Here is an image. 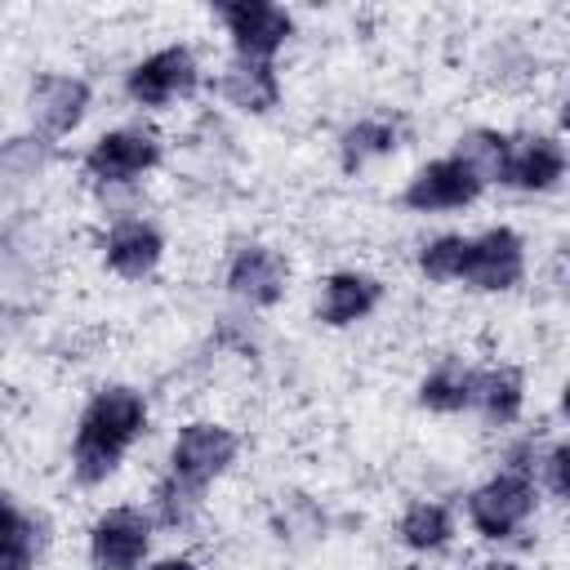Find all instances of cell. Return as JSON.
I'll return each instance as SVG.
<instances>
[{"label": "cell", "mask_w": 570, "mask_h": 570, "mask_svg": "<svg viewBox=\"0 0 570 570\" xmlns=\"http://www.w3.org/2000/svg\"><path fill=\"white\" fill-rule=\"evenodd\" d=\"M454 534V521L441 503H410L401 517V543L414 552H436Z\"/></svg>", "instance_id": "ffe728a7"}, {"label": "cell", "mask_w": 570, "mask_h": 570, "mask_svg": "<svg viewBox=\"0 0 570 570\" xmlns=\"http://www.w3.org/2000/svg\"><path fill=\"white\" fill-rule=\"evenodd\" d=\"M160 160V142L142 129H116V134H102L89 156H85V174L94 183H134L142 178L151 165Z\"/></svg>", "instance_id": "ba28073f"}, {"label": "cell", "mask_w": 570, "mask_h": 570, "mask_svg": "<svg viewBox=\"0 0 570 570\" xmlns=\"http://www.w3.org/2000/svg\"><path fill=\"white\" fill-rule=\"evenodd\" d=\"M223 94H227L240 111H267V107H276V98H281V80H276V71H272V62H249V58H240V62L223 76Z\"/></svg>", "instance_id": "9a60e30c"}, {"label": "cell", "mask_w": 570, "mask_h": 570, "mask_svg": "<svg viewBox=\"0 0 570 570\" xmlns=\"http://www.w3.org/2000/svg\"><path fill=\"white\" fill-rule=\"evenodd\" d=\"M534 512V485L525 472H499L468 499V517L485 539H508Z\"/></svg>", "instance_id": "277c9868"}, {"label": "cell", "mask_w": 570, "mask_h": 570, "mask_svg": "<svg viewBox=\"0 0 570 570\" xmlns=\"http://www.w3.org/2000/svg\"><path fill=\"white\" fill-rule=\"evenodd\" d=\"M147 543H151V525L134 508H111L89 530V557L98 570H134L147 557Z\"/></svg>", "instance_id": "9c48e42d"}, {"label": "cell", "mask_w": 570, "mask_h": 570, "mask_svg": "<svg viewBox=\"0 0 570 570\" xmlns=\"http://www.w3.org/2000/svg\"><path fill=\"white\" fill-rule=\"evenodd\" d=\"M508 138L503 134H490V129H481V134H468V138H459V160L463 165H472L476 174H481V183L485 178H499L503 174V160H508Z\"/></svg>", "instance_id": "44dd1931"}, {"label": "cell", "mask_w": 570, "mask_h": 570, "mask_svg": "<svg viewBox=\"0 0 570 570\" xmlns=\"http://www.w3.org/2000/svg\"><path fill=\"white\" fill-rule=\"evenodd\" d=\"M419 405L436 410V414H454V410H468L472 405V370L463 365H441L436 374H428L419 383Z\"/></svg>", "instance_id": "e0dca14e"}, {"label": "cell", "mask_w": 570, "mask_h": 570, "mask_svg": "<svg viewBox=\"0 0 570 570\" xmlns=\"http://www.w3.org/2000/svg\"><path fill=\"white\" fill-rule=\"evenodd\" d=\"M191 85H196V58H191V49H183V45L156 49L151 58H142V62L125 76L129 98L142 102V107H165V102L191 94Z\"/></svg>", "instance_id": "52a82bcc"}, {"label": "cell", "mask_w": 570, "mask_h": 570, "mask_svg": "<svg viewBox=\"0 0 570 570\" xmlns=\"http://www.w3.org/2000/svg\"><path fill=\"white\" fill-rule=\"evenodd\" d=\"M36 561V525L0 494V570H31Z\"/></svg>", "instance_id": "ac0fdd59"}, {"label": "cell", "mask_w": 570, "mask_h": 570, "mask_svg": "<svg viewBox=\"0 0 570 570\" xmlns=\"http://www.w3.org/2000/svg\"><path fill=\"white\" fill-rule=\"evenodd\" d=\"M476 570H517L512 561H485V566H476Z\"/></svg>", "instance_id": "d4e9b609"}, {"label": "cell", "mask_w": 570, "mask_h": 570, "mask_svg": "<svg viewBox=\"0 0 570 570\" xmlns=\"http://www.w3.org/2000/svg\"><path fill=\"white\" fill-rule=\"evenodd\" d=\"M566 459H570L566 445H552L548 459H543V476H548V490H552L557 499H566Z\"/></svg>", "instance_id": "603a6c76"}, {"label": "cell", "mask_w": 570, "mask_h": 570, "mask_svg": "<svg viewBox=\"0 0 570 570\" xmlns=\"http://www.w3.org/2000/svg\"><path fill=\"white\" fill-rule=\"evenodd\" d=\"M147 428V401L134 392V387H102L85 414H80V428H76V441H71V468L85 485L94 481H107L116 472V463L125 459V450L142 436Z\"/></svg>", "instance_id": "6da1fadb"}, {"label": "cell", "mask_w": 570, "mask_h": 570, "mask_svg": "<svg viewBox=\"0 0 570 570\" xmlns=\"http://www.w3.org/2000/svg\"><path fill=\"white\" fill-rule=\"evenodd\" d=\"M521 272H525L521 236L508 227H494V232H481L476 240H468L459 281H468L476 289H512L521 281Z\"/></svg>", "instance_id": "8992f818"}, {"label": "cell", "mask_w": 570, "mask_h": 570, "mask_svg": "<svg viewBox=\"0 0 570 570\" xmlns=\"http://www.w3.org/2000/svg\"><path fill=\"white\" fill-rule=\"evenodd\" d=\"M240 441L218 428V423H187L169 450V476L156 485V503H160V521L178 525L196 512L205 485L227 472V463L236 459Z\"/></svg>", "instance_id": "7a4b0ae2"}, {"label": "cell", "mask_w": 570, "mask_h": 570, "mask_svg": "<svg viewBox=\"0 0 570 570\" xmlns=\"http://www.w3.org/2000/svg\"><path fill=\"white\" fill-rule=\"evenodd\" d=\"M160 254H165V240H160V232L147 227V223H120V227L107 236V267L120 272V276H129V281L147 276V272L160 263Z\"/></svg>", "instance_id": "5bb4252c"}, {"label": "cell", "mask_w": 570, "mask_h": 570, "mask_svg": "<svg viewBox=\"0 0 570 570\" xmlns=\"http://www.w3.org/2000/svg\"><path fill=\"white\" fill-rule=\"evenodd\" d=\"M89 107V85L76 76H40L31 85V116L40 120V129L49 134H67L80 125Z\"/></svg>", "instance_id": "8fae6325"}, {"label": "cell", "mask_w": 570, "mask_h": 570, "mask_svg": "<svg viewBox=\"0 0 570 570\" xmlns=\"http://www.w3.org/2000/svg\"><path fill=\"white\" fill-rule=\"evenodd\" d=\"M227 289L254 307H272L285 289V263L267 245H245L227 267Z\"/></svg>", "instance_id": "30bf717a"}, {"label": "cell", "mask_w": 570, "mask_h": 570, "mask_svg": "<svg viewBox=\"0 0 570 570\" xmlns=\"http://www.w3.org/2000/svg\"><path fill=\"white\" fill-rule=\"evenodd\" d=\"M481 174L472 165H463L459 156H445V160H432L423 165L410 187H405V205L419 209V214H436V209H463L481 196Z\"/></svg>", "instance_id": "5b68a950"}, {"label": "cell", "mask_w": 570, "mask_h": 570, "mask_svg": "<svg viewBox=\"0 0 570 570\" xmlns=\"http://www.w3.org/2000/svg\"><path fill=\"white\" fill-rule=\"evenodd\" d=\"M566 174V151L557 138H525L521 147H508L499 183L525 187V191H548Z\"/></svg>", "instance_id": "7c38bea8"}, {"label": "cell", "mask_w": 570, "mask_h": 570, "mask_svg": "<svg viewBox=\"0 0 570 570\" xmlns=\"http://www.w3.org/2000/svg\"><path fill=\"white\" fill-rule=\"evenodd\" d=\"M463 249H468L463 236H436L432 245L419 249V272H423L428 281H459Z\"/></svg>", "instance_id": "7402d4cb"}, {"label": "cell", "mask_w": 570, "mask_h": 570, "mask_svg": "<svg viewBox=\"0 0 570 570\" xmlns=\"http://www.w3.org/2000/svg\"><path fill=\"white\" fill-rule=\"evenodd\" d=\"M218 18L227 22V36H232L236 53L249 58V62H272V53L294 31V18L281 4H267V0H232V4H218Z\"/></svg>", "instance_id": "3957f363"}, {"label": "cell", "mask_w": 570, "mask_h": 570, "mask_svg": "<svg viewBox=\"0 0 570 570\" xmlns=\"http://www.w3.org/2000/svg\"><path fill=\"white\" fill-rule=\"evenodd\" d=\"M472 405L494 419V423H512L521 410V374L499 365V370H472Z\"/></svg>", "instance_id": "2e32d148"}, {"label": "cell", "mask_w": 570, "mask_h": 570, "mask_svg": "<svg viewBox=\"0 0 570 570\" xmlns=\"http://www.w3.org/2000/svg\"><path fill=\"white\" fill-rule=\"evenodd\" d=\"M379 294L383 285L365 272H334L325 281V294H321V321L325 325H352L361 316H370L379 307Z\"/></svg>", "instance_id": "4fadbf2b"}, {"label": "cell", "mask_w": 570, "mask_h": 570, "mask_svg": "<svg viewBox=\"0 0 570 570\" xmlns=\"http://www.w3.org/2000/svg\"><path fill=\"white\" fill-rule=\"evenodd\" d=\"M387 151H396V129L387 120H361V125L343 129V138H338L343 169H361V165H370Z\"/></svg>", "instance_id": "d6986e66"}, {"label": "cell", "mask_w": 570, "mask_h": 570, "mask_svg": "<svg viewBox=\"0 0 570 570\" xmlns=\"http://www.w3.org/2000/svg\"><path fill=\"white\" fill-rule=\"evenodd\" d=\"M147 570H196V561H187V557H165V561H156V566H147Z\"/></svg>", "instance_id": "cb8c5ba5"}]
</instances>
